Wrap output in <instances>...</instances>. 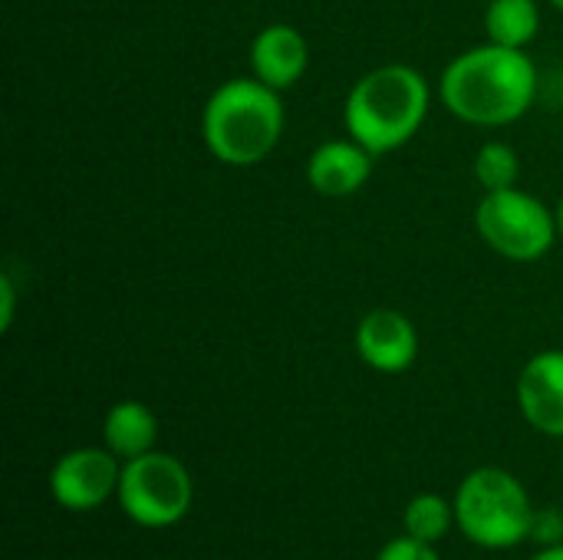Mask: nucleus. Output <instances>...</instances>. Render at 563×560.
<instances>
[{"instance_id":"1","label":"nucleus","mask_w":563,"mask_h":560,"mask_svg":"<svg viewBox=\"0 0 563 560\" xmlns=\"http://www.w3.org/2000/svg\"><path fill=\"white\" fill-rule=\"evenodd\" d=\"M439 92L445 106L472 125H508L531 109L538 69L525 50L485 43L445 66Z\"/></svg>"},{"instance_id":"2","label":"nucleus","mask_w":563,"mask_h":560,"mask_svg":"<svg viewBox=\"0 0 563 560\" xmlns=\"http://www.w3.org/2000/svg\"><path fill=\"white\" fill-rule=\"evenodd\" d=\"M429 116V83L419 69L393 63L366 73L346 96V129L373 155L406 145Z\"/></svg>"},{"instance_id":"3","label":"nucleus","mask_w":563,"mask_h":560,"mask_svg":"<svg viewBox=\"0 0 563 560\" xmlns=\"http://www.w3.org/2000/svg\"><path fill=\"white\" fill-rule=\"evenodd\" d=\"M284 132V106L277 89L254 79L221 83L201 116V135L224 165H257Z\"/></svg>"},{"instance_id":"4","label":"nucleus","mask_w":563,"mask_h":560,"mask_svg":"<svg viewBox=\"0 0 563 560\" xmlns=\"http://www.w3.org/2000/svg\"><path fill=\"white\" fill-rule=\"evenodd\" d=\"M455 528L485 551H511L534 535V505L518 475L482 465L455 488Z\"/></svg>"},{"instance_id":"5","label":"nucleus","mask_w":563,"mask_h":560,"mask_svg":"<svg viewBox=\"0 0 563 560\" xmlns=\"http://www.w3.org/2000/svg\"><path fill=\"white\" fill-rule=\"evenodd\" d=\"M115 502L132 525L145 531H165L188 518L195 482L181 459L152 449L139 459L122 462Z\"/></svg>"},{"instance_id":"6","label":"nucleus","mask_w":563,"mask_h":560,"mask_svg":"<svg viewBox=\"0 0 563 560\" xmlns=\"http://www.w3.org/2000/svg\"><path fill=\"white\" fill-rule=\"evenodd\" d=\"M475 224L485 244L508 261H538L551 251L558 234V215L521 188L485 191Z\"/></svg>"},{"instance_id":"7","label":"nucleus","mask_w":563,"mask_h":560,"mask_svg":"<svg viewBox=\"0 0 563 560\" xmlns=\"http://www.w3.org/2000/svg\"><path fill=\"white\" fill-rule=\"evenodd\" d=\"M122 479V459L106 446H82L56 459L49 472V495L63 512H96L115 498Z\"/></svg>"},{"instance_id":"8","label":"nucleus","mask_w":563,"mask_h":560,"mask_svg":"<svg viewBox=\"0 0 563 560\" xmlns=\"http://www.w3.org/2000/svg\"><path fill=\"white\" fill-rule=\"evenodd\" d=\"M356 353L376 373H406L419 356V333L399 310H369L356 327Z\"/></svg>"},{"instance_id":"9","label":"nucleus","mask_w":563,"mask_h":560,"mask_svg":"<svg viewBox=\"0 0 563 560\" xmlns=\"http://www.w3.org/2000/svg\"><path fill=\"white\" fill-rule=\"evenodd\" d=\"M518 409L541 436L563 439V350H544L518 376Z\"/></svg>"},{"instance_id":"10","label":"nucleus","mask_w":563,"mask_h":560,"mask_svg":"<svg viewBox=\"0 0 563 560\" xmlns=\"http://www.w3.org/2000/svg\"><path fill=\"white\" fill-rule=\"evenodd\" d=\"M307 63H310L307 40L290 23H271L251 43L254 76L261 83H267L271 89H277V92L280 89H290L307 73Z\"/></svg>"},{"instance_id":"11","label":"nucleus","mask_w":563,"mask_h":560,"mask_svg":"<svg viewBox=\"0 0 563 560\" xmlns=\"http://www.w3.org/2000/svg\"><path fill=\"white\" fill-rule=\"evenodd\" d=\"M369 175H373V152L366 145H360L356 139L323 142L307 162L310 188L327 198H343V195L360 191Z\"/></svg>"},{"instance_id":"12","label":"nucleus","mask_w":563,"mask_h":560,"mask_svg":"<svg viewBox=\"0 0 563 560\" xmlns=\"http://www.w3.org/2000/svg\"><path fill=\"white\" fill-rule=\"evenodd\" d=\"M102 442L122 462L139 459V455L155 449V442H158V419H155V413L145 403L122 399L102 419Z\"/></svg>"},{"instance_id":"13","label":"nucleus","mask_w":563,"mask_h":560,"mask_svg":"<svg viewBox=\"0 0 563 560\" xmlns=\"http://www.w3.org/2000/svg\"><path fill=\"white\" fill-rule=\"evenodd\" d=\"M541 26V13L534 0H492L485 10V30L488 43L525 50Z\"/></svg>"},{"instance_id":"14","label":"nucleus","mask_w":563,"mask_h":560,"mask_svg":"<svg viewBox=\"0 0 563 560\" xmlns=\"http://www.w3.org/2000/svg\"><path fill=\"white\" fill-rule=\"evenodd\" d=\"M402 528L409 538L426 541V545H439L442 538H449V531L455 528V505L445 495L435 492H422L416 495L406 512H402Z\"/></svg>"},{"instance_id":"15","label":"nucleus","mask_w":563,"mask_h":560,"mask_svg":"<svg viewBox=\"0 0 563 560\" xmlns=\"http://www.w3.org/2000/svg\"><path fill=\"white\" fill-rule=\"evenodd\" d=\"M518 172H521L518 152L505 142H485L475 155V178L485 191L515 188Z\"/></svg>"},{"instance_id":"16","label":"nucleus","mask_w":563,"mask_h":560,"mask_svg":"<svg viewBox=\"0 0 563 560\" xmlns=\"http://www.w3.org/2000/svg\"><path fill=\"white\" fill-rule=\"evenodd\" d=\"M376 560H442V558H439L435 545H426V541H416V538L402 535V538L386 541V545L379 548Z\"/></svg>"},{"instance_id":"17","label":"nucleus","mask_w":563,"mask_h":560,"mask_svg":"<svg viewBox=\"0 0 563 560\" xmlns=\"http://www.w3.org/2000/svg\"><path fill=\"white\" fill-rule=\"evenodd\" d=\"M13 284H10V277L3 274L0 277V330H10V323H13Z\"/></svg>"},{"instance_id":"18","label":"nucleus","mask_w":563,"mask_h":560,"mask_svg":"<svg viewBox=\"0 0 563 560\" xmlns=\"http://www.w3.org/2000/svg\"><path fill=\"white\" fill-rule=\"evenodd\" d=\"M531 560H563V541L561 545H544Z\"/></svg>"},{"instance_id":"19","label":"nucleus","mask_w":563,"mask_h":560,"mask_svg":"<svg viewBox=\"0 0 563 560\" xmlns=\"http://www.w3.org/2000/svg\"><path fill=\"white\" fill-rule=\"evenodd\" d=\"M558 234L563 238V198H561V205H558Z\"/></svg>"},{"instance_id":"20","label":"nucleus","mask_w":563,"mask_h":560,"mask_svg":"<svg viewBox=\"0 0 563 560\" xmlns=\"http://www.w3.org/2000/svg\"><path fill=\"white\" fill-rule=\"evenodd\" d=\"M551 3H554V7H558V10H563V0H551Z\"/></svg>"}]
</instances>
